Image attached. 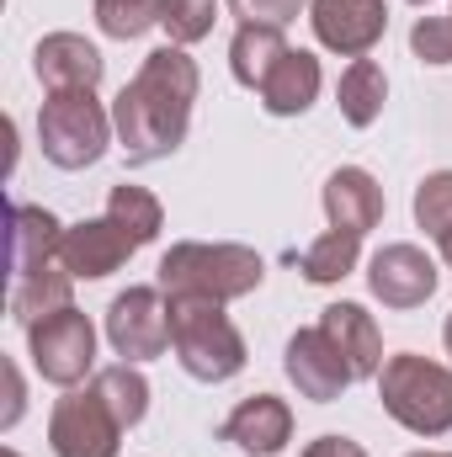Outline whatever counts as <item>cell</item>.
<instances>
[{"label":"cell","mask_w":452,"mask_h":457,"mask_svg":"<svg viewBox=\"0 0 452 457\" xmlns=\"http://www.w3.org/2000/svg\"><path fill=\"white\" fill-rule=\"evenodd\" d=\"M197 91H203V75H197V59L187 48L165 43V48L144 54L138 75L117 91L113 102V128H117V144H122L128 165L171 160L187 144Z\"/></svg>","instance_id":"1"},{"label":"cell","mask_w":452,"mask_h":457,"mask_svg":"<svg viewBox=\"0 0 452 457\" xmlns=\"http://www.w3.org/2000/svg\"><path fill=\"white\" fill-rule=\"evenodd\" d=\"M155 277H160L155 287L165 298L234 303V298H250L266 282V261L250 245H234V239H181V245H171L160 255Z\"/></svg>","instance_id":"2"},{"label":"cell","mask_w":452,"mask_h":457,"mask_svg":"<svg viewBox=\"0 0 452 457\" xmlns=\"http://www.w3.org/2000/svg\"><path fill=\"white\" fill-rule=\"evenodd\" d=\"M378 399H383V415L394 426H405L410 436H448L452 431V367L421 356V351H394L383 356V372H378Z\"/></svg>","instance_id":"3"},{"label":"cell","mask_w":452,"mask_h":457,"mask_svg":"<svg viewBox=\"0 0 452 457\" xmlns=\"http://www.w3.org/2000/svg\"><path fill=\"white\" fill-rule=\"evenodd\" d=\"M171 351L197 383H229L245 372V336L213 298H171Z\"/></svg>","instance_id":"4"},{"label":"cell","mask_w":452,"mask_h":457,"mask_svg":"<svg viewBox=\"0 0 452 457\" xmlns=\"http://www.w3.org/2000/svg\"><path fill=\"white\" fill-rule=\"evenodd\" d=\"M113 112L96 102V91H48L38 112V144L43 160L59 170H86L113 149Z\"/></svg>","instance_id":"5"},{"label":"cell","mask_w":452,"mask_h":457,"mask_svg":"<svg viewBox=\"0 0 452 457\" xmlns=\"http://www.w3.org/2000/svg\"><path fill=\"white\" fill-rule=\"evenodd\" d=\"M27 351H32L38 378L54 388H80L86 378H96V325L75 303L27 325Z\"/></svg>","instance_id":"6"},{"label":"cell","mask_w":452,"mask_h":457,"mask_svg":"<svg viewBox=\"0 0 452 457\" xmlns=\"http://www.w3.org/2000/svg\"><path fill=\"white\" fill-rule=\"evenodd\" d=\"M122 420L96 388H64V399L48 415V447L54 457H117L122 453Z\"/></svg>","instance_id":"7"},{"label":"cell","mask_w":452,"mask_h":457,"mask_svg":"<svg viewBox=\"0 0 452 457\" xmlns=\"http://www.w3.org/2000/svg\"><path fill=\"white\" fill-rule=\"evenodd\" d=\"M107 345L122 361H155L171 351V298L160 287H128L107 309Z\"/></svg>","instance_id":"8"},{"label":"cell","mask_w":452,"mask_h":457,"mask_svg":"<svg viewBox=\"0 0 452 457\" xmlns=\"http://www.w3.org/2000/svg\"><path fill=\"white\" fill-rule=\"evenodd\" d=\"M309 27L320 48L340 59H367L389 32V0H309Z\"/></svg>","instance_id":"9"},{"label":"cell","mask_w":452,"mask_h":457,"mask_svg":"<svg viewBox=\"0 0 452 457\" xmlns=\"http://www.w3.org/2000/svg\"><path fill=\"white\" fill-rule=\"evenodd\" d=\"M437 282H442V271H437V261L421 250V245H410V239H399V245H383L372 261H367V287H372V298L383 303V309H421L431 293H437Z\"/></svg>","instance_id":"10"},{"label":"cell","mask_w":452,"mask_h":457,"mask_svg":"<svg viewBox=\"0 0 452 457\" xmlns=\"http://www.w3.org/2000/svg\"><path fill=\"white\" fill-rule=\"evenodd\" d=\"M282 372H288V383L304 394V399H314V404H331L340 399L356 378H351V367H346V356H340L331 336L314 325V330H298L288 351H282Z\"/></svg>","instance_id":"11"},{"label":"cell","mask_w":452,"mask_h":457,"mask_svg":"<svg viewBox=\"0 0 452 457\" xmlns=\"http://www.w3.org/2000/svg\"><path fill=\"white\" fill-rule=\"evenodd\" d=\"M138 245L122 234V228L102 213V219H80V224H64V239H59V266L75 277V282H102L128 266Z\"/></svg>","instance_id":"12"},{"label":"cell","mask_w":452,"mask_h":457,"mask_svg":"<svg viewBox=\"0 0 452 457\" xmlns=\"http://www.w3.org/2000/svg\"><path fill=\"white\" fill-rule=\"evenodd\" d=\"M219 442H229V447H239V453H250V457H277L293 442V410H288V399H277V394L239 399L224 415V426H219Z\"/></svg>","instance_id":"13"},{"label":"cell","mask_w":452,"mask_h":457,"mask_svg":"<svg viewBox=\"0 0 452 457\" xmlns=\"http://www.w3.org/2000/svg\"><path fill=\"white\" fill-rule=\"evenodd\" d=\"M32 70L48 91H96L102 75H107V59L80 32H48L32 48Z\"/></svg>","instance_id":"14"},{"label":"cell","mask_w":452,"mask_h":457,"mask_svg":"<svg viewBox=\"0 0 452 457\" xmlns=\"http://www.w3.org/2000/svg\"><path fill=\"white\" fill-rule=\"evenodd\" d=\"M320 203H325V219L331 228H351V234H367V228L383 224V187H378V176L372 170H362V165H340L325 176V192H320Z\"/></svg>","instance_id":"15"},{"label":"cell","mask_w":452,"mask_h":457,"mask_svg":"<svg viewBox=\"0 0 452 457\" xmlns=\"http://www.w3.org/2000/svg\"><path fill=\"white\" fill-rule=\"evenodd\" d=\"M320 330H325L331 345L346 356V367H351L356 383L383 372V330H378V320H372L362 303H351V298L331 303V309L320 314Z\"/></svg>","instance_id":"16"},{"label":"cell","mask_w":452,"mask_h":457,"mask_svg":"<svg viewBox=\"0 0 452 457\" xmlns=\"http://www.w3.org/2000/svg\"><path fill=\"white\" fill-rule=\"evenodd\" d=\"M320 86H325L320 59H314L309 48H288L255 96H261V107H266L272 117H304L314 102H320Z\"/></svg>","instance_id":"17"},{"label":"cell","mask_w":452,"mask_h":457,"mask_svg":"<svg viewBox=\"0 0 452 457\" xmlns=\"http://www.w3.org/2000/svg\"><path fill=\"white\" fill-rule=\"evenodd\" d=\"M59 239H64V224L48 208L11 203V277H27V271L59 261Z\"/></svg>","instance_id":"18"},{"label":"cell","mask_w":452,"mask_h":457,"mask_svg":"<svg viewBox=\"0 0 452 457\" xmlns=\"http://www.w3.org/2000/svg\"><path fill=\"white\" fill-rule=\"evenodd\" d=\"M70 303H75V277L59 261L38 266L27 277H11V320L21 330L38 325V320H48V314H59V309H70Z\"/></svg>","instance_id":"19"},{"label":"cell","mask_w":452,"mask_h":457,"mask_svg":"<svg viewBox=\"0 0 452 457\" xmlns=\"http://www.w3.org/2000/svg\"><path fill=\"white\" fill-rule=\"evenodd\" d=\"M383 102H389V75L378 59H351L340 70V86H336V107L351 128H372L383 117Z\"/></svg>","instance_id":"20"},{"label":"cell","mask_w":452,"mask_h":457,"mask_svg":"<svg viewBox=\"0 0 452 457\" xmlns=\"http://www.w3.org/2000/svg\"><path fill=\"white\" fill-rule=\"evenodd\" d=\"M282 54H288L282 27H239L234 43H229V75H234L245 91H261Z\"/></svg>","instance_id":"21"},{"label":"cell","mask_w":452,"mask_h":457,"mask_svg":"<svg viewBox=\"0 0 452 457\" xmlns=\"http://www.w3.org/2000/svg\"><path fill=\"white\" fill-rule=\"evenodd\" d=\"M356 261H362V234H351V228H325V234L298 255V271H304V282H314V287H336V282H346V277L356 271Z\"/></svg>","instance_id":"22"},{"label":"cell","mask_w":452,"mask_h":457,"mask_svg":"<svg viewBox=\"0 0 452 457\" xmlns=\"http://www.w3.org/2000/svg\"><path fill=\"white\" fill-rule=\"evenodd\" d=\"M107 219H113L138 250L144 245H155L160 239V228H165V208H160V197L149 192V187H133V181H117L113 192H107Z\"/></svg>","instance_id":"23"},{"label":"cell","mask_w":452,"mask_h":457,"mask_svg":"<svg viewBox=\"0 0 452 457\" xmlns=\"http://www.w3.org/2000/svg\"><path fill=\"white\" fill-rule=\"evenodd\" d=\"M91 388L113 404V415L133 431L144 415H149V378L133 367V361H113V367H96V378H91Z\"/></svg>","instance_id":"24"},{"label":"cell","mask_w":452,"mask_h":457,"mask_svg":"<svg viewBox=\"0 0 452 457\" xmlns=\"http://www.w3.org/2000/svg\"><path fill=\"white\" fill-rule=\"evenodd\" d=\"M219 21V0H160V27L171 32L176 48H192L213 32Z\"/></svg>","instance_id":"25"},{"label":"cell","mask_w":452,"mask_h":457,"mask_svg":"<svg viewBox=\"0 0 452 457\" xmlns=\"http://www.w3.org/2000/svg\"><path fill=\"white\" fill-rule=\"evenodd\" d=\"M96 27L117 43H133L160 27V0H96Z\"/></svg>","instance_id":"26"},{"label":"cell","mask_w":452,"mask_h":457,"mask_svg":"<svg viewBox=\"0 0 452 457\" xmlns=\"http://www.w3.org/2000/svg\"><path fill=\"white\" fill-rule=\"evenodd\" d=\"M415 224L426 228L431 239H442L452 228V170H431L415 187Z\"/></svg>","instance_id":"27"},{"label":"cell","mask_w":452,"mask_h":457,"mask_svg":"<svg viewBox=\"0 0 452 457\" xmlns=\"http://www.w3.org/2000/svg\"><path fill=\"white\" fill-rule=\"evenodd\" d=\"M410 54L421 64H437V70H452V16H421L410 27Z\"/></svg>","instance_id":"28"},{"label":"cell","mask_w":452,"mask_h":457,"mask_svg":"<svg viewBox=\"0 0 452 457\" xmlns=\"http://www.w3.org/2000/svg\"><path fill=\"white\" fill-rule=\"evenodd\" d=\"M224 5L239 16V27H282L288 32L309 0H224Z\"/></svg>","instance_id":"29"},{"label":"cell","mask_w":452,"mask_h":457,"mask_svg":"<svg viewBox=\"0 0 452 457\" xmlns=\"http://www.w3.org/2000/svg\"><path fill=\"white\" fill-rule=\"evenodd\" d=\"M298 457H367V447H362V442H351V436H336V431H331V436H314Z\"/></svg>","instance_id":"30"},{"label":"cell","mask_w":452,"mask_h":457,"mask_svg":"<svg viewBox=\"0 0 452 457\" xmlns=\"http://www.w3.org/2000/svg\"><path fill=\"white\" fill-rule=\"evenodd\" d=\"M5 378H11V410H5V426H16V415H21V378H16V367H5Z\"/></svg>","instance_id":"31"},{"label":"cell","mask_w":452,"mask_h":457,"mask_svg":"<svg viewBox=\"0 0 452 457\" xmlns=\"http://www.w3.org/2000/svg\"><path fill=\"white\" fill-rule=\"evenodd\" d=\"M437 245H442V261H448V266H452V228H448V234H442V239H437Z\"/></svg>","instance_id":"32"},{"label":"cell","mask_w":452,"mask_h":457,"mask_svg":"<svg viewBox=\"0 0 452 457\" xmlns=\"http://www.w3.org/2000/svg\"><path fill=\"white\" fill-rule=\"evenodd\" d=\"M442 341H448V356H452V314H448V325H442Z\"/></svg>","instance_id":"33"},{"label":"cell","mask_w":452,"mask_h":457,"mask_svg":"<svg viewBox=\"0 0 452 457\" xmlns=\"http://www.w3.org/2000/svg\"><path fill=\"white\" fill-rule=\"evenodd\" d=\"M410 457H452V453H410Z\"/></svg>","instance_id":"34"},{"label":"cell","mask_w":452,"mask_h":457,"mask_svg":"<svg viewBox=\"0 0 452 457\" xmlns=\"http://www.w3.org/2000/svg\"><path fill=\"white\" fill-rule=\"evenodd\" d=\"M0 457H21V453H16V447H5V453H0Z\"/></svg>","instance_id":"35"},{"label":"cell","mask_w":452,"mask_h":457,"mask_svg":"<svg viewBox=\"0 0 452 457\" xmlns=\"http://www.w3.org/2000/svg\"><path fill=\"white\" fill-rule=\"evenodd\" d=\"M410 5H431V0H410Z\"/></svg>","instance_id":"36"}]
</instances>
